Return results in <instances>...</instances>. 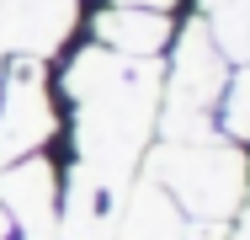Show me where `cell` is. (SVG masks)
<instances>
[{
    "instance_id": "obj_2",
    "label": "cell",
    "mask_w": 250,
    "mask_h": 240,
    "mask_svg": "<svg viewBox=\"0 0 250 240\" xmlns=\"http://www.w3.org/2000/svg\"><path fill=\"white\" fill-rule=\"evenodd\" d=\"M96 38L112 48V53H123V59H149V53H160V48L176 38V27H170L165 11L112 5V11H101V16H96Z\"/></svg>"
},
{
    "instance_id": "obj_4",
    "label": "cell",
    "mask_w": 250,
    "mask_h": 240,
    "mask_svg": "<svg viewBox=\"0 0 250 240\" xmlns=\"http://www.w3.org/2000/svg\"><path fill=\"white\" fill-rule=\"evenodd\" d=\"M0 240H11V219L5 214H0Z\"/></svg>"
},
{
    "instance_id": "obj_1",
    "label": "cell",
    "mask_w": 250,
    "mask_h": 240,
    "mask_svg": "<svg viewBox=\"0 0 250 240\" xmlns=\"http://www.w3.org/2000/svg\"><path fill=\"white\" fill-rule=\"evenodd\" d=\"M59 134V112H53V91L38 59H16L0 75V166L38 155L43 144Z\"/></svg>"
},
{
    "instance_id": "obj_3",
    "label": "cell",
    "mask_w": 250,
    "mask_h": 240,
    "mask_svg": "<svg viewBox=\"0 0 250 240\" xmlns=\"http://www.w3.org/2000/svg\"><path fill=\"white\" fill-rule=\"evenodd\" d=\"M117 5H144V11H170V5H181V0H117Z\"/></svg>"
}]
</instances>
